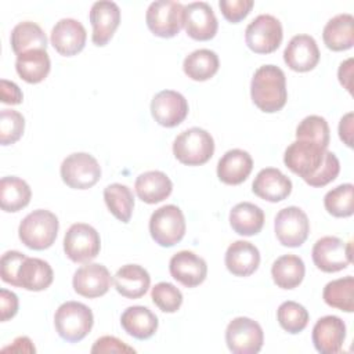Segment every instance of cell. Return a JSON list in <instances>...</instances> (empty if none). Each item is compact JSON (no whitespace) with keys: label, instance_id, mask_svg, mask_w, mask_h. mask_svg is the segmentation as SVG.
<instances>
[{"label":"cell","instance_id":"cell-1","mask_svg":"<svg viewBox=\"0 0 354 354\" xmlns=\"http://www.w3.org/2000/svg\"><path fill=\"white\" fill-rule=\"evenodd\" d=\"M250 97L253 104L263 112L274 113L281 111L288 100L283 71L272 64L257 68L250 82Z\"/></svg>","mask_w":354,"mask_h":354},{"label":"cell","instance_id":"cell-2","mask_svg":"<svg viewBox=\"0 0 354 354\" xmlns=\"http://www.w3.org/2000/svg\"><path fill=\"white\" fill-rule=\"evenodd\" d=\"M328 148L308 140L293 141L283 153V163L307 184L319 173L326 160Z\"/></svg>","mask_w":354,"mask_h":354},{"label":"cell","instance_id":"cell-3","mask_svg":"<svg viewBox=\"0 0 354 354\" xmlns=\"http://www.w3.org/2000/svg\"><path fill=\"white\" fill-rule=\"evenodd\" d=\"M58 228L59 223L53 212L37 209L24 217L18 227V235L26 248L44 250L55 242Z\"/></svg>","mask_w":354,"mask_h":354},{"label":"cell","instance_id":"cell-4","mask_svg":"<svg viewBox=\"0 0 354 354\" xmlns=\"http://www.w3.org/2000/svg\"><path fill=\"white\" fill-rule=\"evenodd\" d=\"M173 153L183 165L201 166L213 156L214 140L205 129L191 127L181 131L174 138Z\"/></svg>","mask_w":354,"mask_h":354},{"label":"cell","instance_id":"cell-5","mask_svg":"<svg viewBox=\"0 0 354 354\" xmlns=\"http://www.w3.org/2000/svg\"><path fill=\"white\" fill-rule=\"evenodd\" d=\"M94 324L93 311L83 303L65 301L54 315L55 330L61 339L76 343L83 340Z\"/></svg>","mask_w":354,"mask_h":354},{"label":"cell","instance_id":"cell-6","mask_svg":"<svg viewBox=\"0 0 354 354\" xmlns=\"http://www.w3.org/2000/svg\"><path fill=\"white\" fill-rule=\"evenodd\" d=\"M185 228L184 214L176 205L160 206L151 214V236L158 245L163 248H170L178 243L185 235Z\"/></svg>","mask_w":354,"mask_h":354},{"label":"cell","instance_id":"cell-7","mask_svg":"<svg viewBox=\"0 0 354 354\" xmlns=\"http://www.w3.org/2000/svg\"><path fill=\"white\" fill-rule=\"evenodd\" d=\"M59 173L68 187L73 189H88L101 178V166L93 155L75 152L62 160Z\"/></svg>","mask_w":354,"mask_h":354},{"label":"cell","instance_id":"cell-8","mask_svg":"<svg viewBox=\"0 0 354 354\" xmlns=\"http://www.w3.org/2000/svg\"><path fill=\"white\" fill-rule=\"evenodd\" d=\"M148 29L159 37H173L184 26V4L174 0L152 1L145 14Z\"/></svg>","mask_w":354,"mask_h":354},{"label":"cell","instance_id":"cell-9","mask_svg":"<svg viewBox=\"0 0 354 354\" xmlns=\"http://www.w3.org/2000/svg\"><path fill=\"white\" fill-rule=\"evenodd\" d=\"M101 249L97 230L86 223L72 224L64 236V252L73 263H90Z\"/></svg>","mask_w":354,"mask_h":354},{"label":"cell","instance_id":"cell-10","mask_svg":"<svg viewBox=\"0 0 354 354\" xmlns=\"http://www.w3.org/2000/svg\"><path fill=\"white\" fill-rule=\"evenodd\" d=\"M283 37L282 25L271 14H260L245 29V41L256 54L274 53Z\"/></svg>","mask_w":354,"mask_h":354},{"label":"cell","instance_id":"cell-11","mask_svg":"<svg viewBox=\"0 0 354 354\" xmlns=\"http://www.w3.org/2000/svg\"><path fill=\"white\" fill-rule=\"evenodd\" d=\"M311 256L318 270L324 272H337L351 264L353 243L343 242L337 236H322L314 243Z\"/></svg>","mask_w":354,"mask_h":354},{"label":"cell","instance_id":"cell-12","mask_svg":"<svg viewBox=\"0 0 354 354\" xmlns=\"http://www.w3.org/2000/svg\"><path fill=\"white\" fill-rule=\"evenodd\" d=\"M263 342V329L252 318L236 317L227 325L225 343L234 354H256L261 350Z\"/></svg>","mask_w":354,"mask_h":354},{"label":"cell","instance_id":"cell-13","mask_svg":"<svg viewBox=\"0 0 354 354\" xmlns=\"http://www.w3.org/2000/svg\"><path fill=\"white\" fill-rule=\"evenodd\" d=\"M274 230L281 245L288 248L301 246L310 232L307 214L297 206L281 209L274 220Z\"/></svg>","mask_w":354,"mask_h":354},{"label":"cell","instance_id":"cell-14","mask_svg":"<svg viewBox=\"0 0 354 354\" xmlns=\"http://www.w3.org/2000/svg\"><path fill=\"white\" fill-rule=\"evenodd\" d=\"M151 113L160 126L176 127L187 118L188 102L178 91L162 90L151 101Z\"/></svg>","mask_w":354,"mask_h":354},{"label":"cell","instance_id":"cell-15","mask_svg":"<svg viewBox=\"0 0 354 354\" xmlns=\"http://www.w3.org/2000/svg\"><path fill=\"white\" fill-rule=\"evenodd\" d=\"M184 28L189 37L199 41L216 36L218 22L213 8L206 1H192L184 6Z\"/></svg>","mask_w":354,"mask_h":354},{"label":"cell","instance_id":"cell-16","mask_svg":"<svg viewBox=\"0 0 354 354\" xmlns=\"http://www.w3.org/2000/svg\"><path fill=\"white\" fill-rule=\"evenodd\" d=\"M112 283L108 268L98 263H87L79 267L72 279L73 289L77 295L88 299L104 296Z\"/></svg>","mask_w":354,"mask_h":354},{"label":"cell","instance_id":"cell-17","mask_svg":"<svg viewBox=\"0 0 354 354\" xmlns=\"http://www.w3.org/2000/svg\"><path fill=\"white\" fill-rule=\"evenodd\" d=\"M88 18L93 26V43L105 46L120 24V8L115 1L100 0L91 6Z\"/></svg>","mask_w":354,"mask_h":354},{"label":"cell","instance_id":"cell-18","mask_svg":"<svg viewBox=\"0 0 354 354\" xmlns=\"http://www.w3.org/2000/svg\"><path fill=\"white\" fill-rule=\"evenodd\" d=\"M87 33L80 21L73 18L59 19L51 29L50 40L53 47L65 57L80 53L86 46Z\"/></svg>","mask_w":354,"mask_h":354},{"label":"cell","instance_id":"cell-19","mask_svg":"<svg viewBox=\"0 0 354 354\" xmlns=\"http://www.w3.org/2000/svg\"><path fill=\"white\" fill-rule=\"evenodd\" d=\"M171 277L185 288H195L201 285L207 275L206 261L189 250H180L174 253L169 263Z\"/></svg>","mask_w":354,"mask_h":354},{"label":"cell","instance_id":"cell-20","mask_svg":"<svg viewBox=\"0 0 354 354\" xmlns=\"http://www.w3.org/2000/svg\"><path fill=\"white\" fill-rule=\"evenodd\" d=\"M285 64L296 72H308L319 62V48L310 35L293 36L283 50Z\"/></svg>","mask_w":354,"mask_h":354},{"label":"cell","instance_id":"cell-21","mask_svg":"<svg viewBox=\"0 0 354 354\" xmlns=\"http://www.w3.org/2000/svg\"><path fill=\"white\" fill-rule=\"evenodd\" d=\"M313 343L321 354H336L346 339V324L336 315L321 317L313 328Z\"/></svg>","mask_w":354,"mask_h":354},{"label":"cell","instance_id":"cell-22","mask_svg":"<svg viewBox=\"0 0 354 354\" xmlns=\"http://www.w3.org/2000/svg\"><path fill=\"white\" fill-rule=\"evenodd\" d=\"M252 191L268 202H281L292 192V181L279 169H261L253 180Z\"/></svg>","mask_w":354,"mask_h":354},{"label":"cell","instance_id":"cell-23","mask_svg":"<svg viewBox=\"0 0 354 354\" xmlns=\"http://www.w3.org/2000/svg\"><path fill=\"white\" fill-rule=\"evenodd\" d=\"M253 169V159L243 149L227 151L217 163V177L227 185H238L243 183Z\"/></svg>","mask_w":354,"mask_h":354},{"label":"cell","instance_id":"cell-24","mask_svg":"<svg viewBox=\"0 0 354 354\" xmlns=\"http://www.w3.org/2000/svg\"><path fill=\"white\" fill-rule=\"evenodd\" d=\"M224 263L232 275L249 277L259 268L260 252L252 242L235 241L228 246Z\"/></svg>","mask_w":354,"mask_h":354},{"label":"cell","instance_id":"cell-25","mask_svg":"<svg viewBox=\"0 0 354 354\" xmlns=\"http://www.w3.org/2000/svg\"><path fill=\"white\" fill-rule=\"evenodd\" d=\"M113 285L118 293L127 299H140L151 285L148 271L138 264H124L113 275Z\"/></svg>","mask_w":354,"mask_h":354},{"label":"cell","instance_id":"cell-26","mask_svg":"<svg viewBox=\"0 0 354 354\" xmlns=\"http://www.w3.org/2000/svg\"><path fill=\"white\" fill-rule=\"evenodd\" d=\"M325 46L332 51H344L354 44V17L348 12L330 18L322 30Z\"/></svg>","mask_w":354,"mask_h":354},{"label":"cell","instance_id":"cell-27","mask_svg":"<svg viewBox=\"0 0 354 354\" xmlns=\"http://www.w3.org/2000/svg\"><path fill=\"white\" fill-rule=\"evenodd\" d=\"M17 279L18 286L26 290L40 292L53 283L54 272L47 261L37 257H25L18 268Z\"/></svg>","mask_w":354,"mask_h":354},{"label":"cell","instance_id":"cell-28","mask_svg":"<svg viewBox=\"0 0 354 354\" xmlns=\"http://www.w3.org/2000/svg\"><path fill=\"white\" fill-rule=\"evenodd\" d=\"M137 196L149 205L165 201L173 191V183L166 173L159 170H149L136 178Z\"/></svg>","mask_w":354,"mask_h":354},{"label":"cell","instance_id":"cell-29","mask_svg":"<svg viewBox=\"0 0 354 354\" xmlns=\"http://www.w3.org/2000/svg\"><path fill=\"white\" fill-rule=\"evenodd\" d=\"M120 325L127 335L138 340H145L155 335L159 322L158 317L148 307L131 306L123 311Z\"/></svg>","mask_w":354,"mask_h":354},{"label":"cell","instance_id":"cell-30","mask_svg":"<svg viewBox=\"0 0 354 354\" xmlns=\"http://www.w3.org/2000/svg\"><path fill=\"white\" fill-rule=\"evenodd\" d=\"M51 68L50 57L46 50L35 48L17 55L15 69L22 80L26 83H40L43 82Z\"/></svg>","mask_w":354,"mask_h":354},{"label":"cell","instance_id":"cell-31","mask_svg":"<svg viewBox=\"0 0 354 354\" xmlns=\"http://www.w3.org/2000/svg\"><path fill=\"white\" fill-rule=\"evenodd\" d=\"M230 225L239 235H256L264 225V212L250 202L236 203L230 212Z\"/></svg>","mask_w":354,"mask_h":354},{"label":"cell","instance_id":"cell-32","mask_svg":"<svg viewBox=\"0 0 354 354\" xmlns=\"http://www.w3.org/2000/svg\"><path fill=\"white\" fill-rule=\"evenodd\" d=\"M306 267L301 257L296 254H283L278 257L271 267V277L281 289H293L304 278Z\"/></svg>","mask_w":354,"mask_h":354},{"label":"cell","instance_id":"cell-33","mask_svg":"<svg viewBox=\"0 0 354 354\" xmlns=\"http://www.w3.org/2000/svg\"><path fill=\"white\" fill-rule=\"evenodd\" d=\"M218 66V55L209 48H199L189 53L183 62L184 73L195 82H205L213 77L217 73Z\"/></svg>","mask_w":354,"mask_h":354},{"label":"cell","instance_id":"cell-34","mask_svg":"<svg viewBox=\"0 0 354 354\" xmlns=\"http://www.w3.org/2000/svg\"><path fill=\"white\" fill-rule=\"evenodd\" d=\"M32 191L28 183L15 176L3 177L0 181V205L4 212H18L29 205Z\"/></svg>","mask_w":354,"mask_h":354},{"label":"cell","instance_id":"cell-35","mask_svg":"<svg viewBox=\"0 0 354 354\" xmlns=\"http://www.w3.org/2000/svg\"><path fill=\"white\" fill-rule=\"evenodd\" d=\"M12 51L19 55L35 48H47V36L44 30L32 21H24L14 26L10 36Z\"/></svg>","mask_w":354,"mask_h":354},{"label":"cell","instance_id":"cell-36","mask_svg":"<svg viewBox=\"0 0 354 354\" xmlns=\"http://www.w3.org/2000/svg\"><path fill=\"white\" fill-rule=\"evenodd\" d=\"M104 201L109 212L122 223H129L134 209V195L131 189L119 183H113L105 187Z\"/></svg>","mask_w":354,"mask_h":354},{"label":"cell","instance_id":"cell-37","mask_svg":"<svg viewBox=\"0 0 354 354\" xmlns=\"http://www.w3.org/2000/svg\"><path fill=\"white\" fill-rule=\"evenodd\" d=\"M354 278L347 275L344 278L328 282L322 292L324 301L333 308L353 313L354 311Z\"/></svg>","mask_w":354,"mask_h":354},{"label":"cell","instance_id":"cell-38","mask_svg":"<svg viewBox=\"0 0 354 354\" xmlns=\"http://www.w3.org/2000/svg\"><path fill=\"white\" fill-rule=\"evenodd\" d=\"M324 206L333 217H350L354 213V185L340 184L324 196Z\"/></svg>","mask_w":354,"mask_h":354},{"label":"cell","instance_id":"cell-39","mask_svg":"<svg viewBox=\"0 0 354 354\" xmlns=\"http://www.w3.org/2000/svg\"><path fill=\"white\" fill-rule=\"evenodd\" d=\"M277 319L283 330L296 335L300 333L308 324L310 315L304 306L288 300L283 301L277 310Z\"/></svg>","mask_w":354,"mask_h":354},{"label":"cell","instance_id":"cell-40","mask_svg":"<svg viewBox=\"0 0 354 354\" xmlns=\"http://www.w3.org/2000/svg\"><path fill=\"white\" fill-rule=\"evenodd\" d=\"M296 140H308L328 148L330 131L328 122L318 115L306 116L296 127Z\"/></svg>","mask_w":354,"mask_h":354},{"label":"cell","instance_id":"cell-41","mask_svg":"<svg viewBox=\"0 0 354 354\" xmlns=\"http://www.w3.org/2000/svg\"><path fill=\"white\" fill-rule=\"evenodd\" d=\"M153 304L163 313H176L183 304V293L170 282H159L151 290Z\"/></svg>","mask_w":354,"mask_h":354},{"label":"cell","instance_id":"cell-42","mask_svg":"<svg viewBox=\"0 0 354 354\" xmlns=\"http://www.w3.org/2000/svg\"><path fill=\"white\" fill-rule=\"evenodd\" d=\"M25 129V119L22 113L14 109H1L0 112V142L10 145L17 142Z\"/></svg>","mask_w":354,"mask_h":354},{"label":"cell","instance_id":"cell-43","mask_svg":"<svg viewBox=\"0 0 354 354\" xmlns=\"http://www.w3.org/2000/svg\"><path fill=\"white\" fill-rule=\"evenodd\" d=\"M25 257L26 256L18 250H8L1 256L0 275L6 283L18 286L17 274H18V268H19L21 263L25 260Z\"/></svg>","mask_w":354,"mask_h":354},{"label":"cell","instance_id":"cell-44","mask_svg":"<svg viewBox=\"0 0 354 354\" xmlns=\"http://www.w3.org/2000/svg\"><path fill=\"white\" fill-rule=\"evenodd\" d=\"M254 6L253 0H220L218 7L227 21L238 24L242 21Z\"/></svg>","mask_w":354,"mask_h":354},{"label":"cell","instance_id":"cell-45","mask_svg":"<svg viewBox=\"0 0 354 354\" xmlns=\"http://www.w3.org/2000/svg\"><path fill=\"white\" fill-rule=\"evenodd\" d=\"M339 171H340V162H339L337 156L333 152L328 151L325 165L322 166L319 173L308 183V185H311V187H324V185L329 184L330 181H333L337 177Z\"/></svg>","mask_w":354,"mask_h":354},{"label":"cell","instance_id":"cell-46","mask_svg":"<svg viewBox=\"0 0 354 354\" xmlns=\"http://www.w3.org/2000/svg\"><path fill=\"white\" fill-rule=\"evenodd\" d=\"M91 353H136V350L115 336H102L94 342Z\"/></svg>","mask_w":354,"mask_h":354},{"label":"cell","instance_id":"cell-47","mask_svg":"<svg viewBox=\"0 0 354 354\" xmlns=\"http://www.w3.org/2000/svg\"><path fill=\"white\" fill-rule=\"evenodd\" d=\"M18 313V296L7 289L0 290V319L8 321Z\"/></svg>","mask_w":354,"mask_h":354},{"label":"cell","instance_id":"cell-48","mask_svg":"<svg viewBox=\"0 0 354 354\" xmlns=\"http://www.w3.org/2000/svg\"><path fill=\"white\" fill-rule=\"evenodd\" d=\"M22 91L21 88L10 80L1 79L0 82V100L3 104H10V105H17L22 102Z\"/></svg>","mask_w":354,"mask_h":354},{"label":"cell","instance_id":"cell-49","mask_svg":"<svg viewBox=\"0 0 354 354\" xmlns=\"http://www.w3.org/2000/svg\"><path fill=\"white\" fill-rule=\"evenodd\" d=\"M353 112H348L339 123V137L347 147H353Z\"/></svg>","mask_w":354,"mask_h":354},{"label":"cell","instance_id":"cell-50","mask_svg":"<svg viewBox=\"0 0 354 354\" xmlns=\"http://www.w3.org/2000/svg\"><path fill=\"white\" fill-rule=\"evenodd\" d=\"M337 77H339V82L342 83V86L348 93H353V84H351V80H353V58H347L346 61H343L340 64L339 71H337Z\"/></svg>","mask_w":354,"mask_h":354},{"label":"cell","instance_id":"cell-51","mask_svg":"<svg viewBox=\"0 0 354 354\" xmlns=\"http://www.w3.org/2000/svg\"><path fill=\"white\" fill-rule=\"evenodd\" d=\"M3 351H17V353H35L36 348L32 343V340L28 336H19L17 337L10 346L3 347Z\"/></svg>","mask_w":354,"mask_h":354}]
</instances>
